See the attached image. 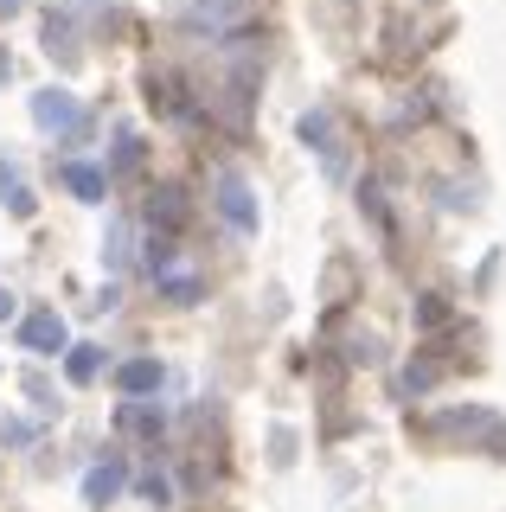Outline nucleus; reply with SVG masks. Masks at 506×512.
I'll return each mask as SVG.
<instances>
[{
  "label": "nucleus",
  "mask_w": 506,
  "mask_h": 512,
  "mask_svg": "<svg viewBox=\"0 0 506 512\" xmlns=\"http://www.w3.org/2000/svg\"><path fill=\"white\" fill-rule=\"evenodd\" d=\"M302 141L321 148V167L334 173V180H346V135H340L334 109H308V116H302Z\"/></svg>",
  "instance_id": "nucleus-1"
},
{
  "label": "nucleus",
  "mask_w": 506,
  "mask_h": 512,
  "mask_svg": "<svg viewBox=\"0 0 506 512\" xmlns=\"http://www.w3.org/2000/svg\"><path fill=\"white\" fill-rule=\"evenodd\" d=\"M33 122L45 128V135H77V128H84V103H77L71 90H39L33 96Z\"/></svg>",
  "instance_id": "nucleus-2"
},
{
  "label": "nucleus",
  "mask_w": 506,
  "mask_h": 512,
  "mask_svg": "<svg viewBox=\"0 0 506 512\" xmlns=\"http://www.w3.org/2000/svg\"><path fill=\"white\" fill-rule=\"evenodd\" d=\"M218 212H225L237 231H257V192H250V180L244 173H218Z\"/></svg>",
  "instance_id": "nucleus-3"
},
{
  "label": "nucleus",
  "mask_w": 506,
  "mask_h": 512,
  "mask_svg": "<svg viewBox=\"0 0 506 512\" xmlns=\"http://www.w3.org/2000/svg\"><path fill=\"white\" fill-rule=\"evenodd\" d=\"M442 436H468L487 442V455H506V423L494 410H468V416H442Z\"/></svg>",
  "instance_id": "nucleus-4"
},
{
  "label": "nucleus",
  "mask_w": 506,
  "mask_h": 512,
  "mask_svg": "<svg viewBox=\"0 0 506 512\" xmlns=\"http://www.w3.org/2000/svg\"><path fill=\"white\" fill-rule=\"evenodd\" d=\"M65 340H71V333H65V314H58V308H33L20 320V346L26 352H65Z\"/></svg>",
  "instance_id": "nucleus-5"
},
{
  "label": "nucleus",
  "mask_w": 506,
  "mask_h": 512,
  "mask_svg": "<svg viewBox=\"0 0 506 512\" xmlns=\"http://www.w3.org/2000/svg\"><path fill=\"white\" fill-rule=\"evenodd\" d=\"M122 480H129V468H122L116 455H109V461H97V468L84 474V500H90V506H109V500L122 493Z\"/></svg>",
  "instance_id": "nucleus-6"
},
{
  "label": "nucleus",
  "mask_w": 506,
  "mask_h": 512,
  "mask_svg": "<svg viewBox=\"0 0 506 512\" xmlns=\"http://www.w3.org/2000/svg\"><path fill=\"white\" fill-rule=\"evenodd\" d=\"M58 186L77 192V199H90V205H97L103 192H109V180H103L97 167H84V160H65V167H58Z\"/></svg>",
  "instance_id": "nucleus-7"
},
{
  "label": "nucleus",
  "mask_w": 506,
  "mask_h": 512,
  "mask_svg": "<svg viewBox=\"0 0 506 512\" xmlns=\"http://www.w3.org/2000/svg\"><path fill=\"white\" fill-rule=\"evenodd\" d=\"M116 391H129V397L161 391V359H129V365H116Z\"/></svg>",
  "instance_id": "nucleus-8"
},
{
  "label": "nucleus",
  "mask_w": 506,
  "mask_h": 512,
  "mask_svg": "<svg viewBox=\"0 0 506 512\" xmlns=\"http://www.w3.org/2000/svg\"><path fill=\"white\" fill-rule=\"evenodd\" d=\"M116 423H122V436H161V429H167V410H161V404H141V397H135V404H122Z\"/></svg>",
  "instance_id": "nucleus-9"
},
{
  "label": "nucleus",
  "mask_w": 506,
  "mask_h": 512,
  "mask_svg": "<svg viewBox=\"0 0 506 512\" xmlns=\"http://www.w3.org/2000/svg\"><path fill=\"white\" fill-rule=\"evenodd\" d=\"M244 13H250V0H193V26H212V32L237 26Z\"/></svg>",
  "instance_id": "nucleus-10"
},
{
  "label": "nucleus",
  "mask_w": 506,
  "mask_h": 512,
  "mask_svg": "<svg viewBox=\"0 0 506 512\" xmlns=\"http://www.w3.org/2000/svg\"><path fill=\"white\" fill-rule=\"evenodd\" d=\"M0 205H7L13 218H33V192L20 186V173H13V167H0Z\"/></svg>",
  "instance_id": "nucleus-11"
},
{
  "label": "nucleus",
  "mask_w": 506,
  "mask_h": 512,
  "mask_svg": "<svg viewBox=\"0 0 506 512\" xmlns=\"http://www.w3.org/2000/svg\"><path fill=\"white\" fill-rule=\"evenodd\" d=\"M148 218L154 224H186V192L180 186H161V192H154V205H148Z\"/></svg>",
  "instance_id": "nucleus-12"
},
{
  "label": "nucleus",
  "mask_w": 506,
  "mask_h": 512,
  "mask_svg": "<svg viewBox=\"0 0 506 512\" xmlns=\"http://www.w3.org/2000/svg\"><path fill=\"white\" fill-rule=\"evenodd\" d=\"M65 372H71V384H90V378L103 372V346H71Z\"/></svg>",
  "instance_id": "nucleus-13"
},
{
  "label": "nucleus",
  "mask_w": 506,
  "mask_h": 512,
  "mask_svg": "<svg viewBox=\"0 0 506 512\" xmlns=\"http://www.w3.org/2000/svg\"><path fill=\"white\" fill-rule=\"evenodd\" d=\"M430 384H436V365H410V372L398 378V391L410 397V391H430Z\"/></svg>",
  "instance_id": "nucleus-14"
},
{
  "label": "nucleus",
  "mask_w": 506,
  "mask_h": 512,
  "mask_svg": "<svg viewBox=\"0 0 506 512\" xmlns=\"http://www.w3.org/2000/svg\"><path fill=\"white\" fill-rule=\"evenodd\" d=\"M135 167H141V141L122 135V141H116V173H135Z\"/></svg>",
  "instance_id": "nucleus-15"
},
{
  "label": "nucleus",
  "mask_w": 506,
  "mask_h": 512,
  "mask_svg": "<svg viewBox=\"0 0 506 512\" xmlns=\"http://www.w3.org/2000/svg\"><path fill=\"white\" fill-rule=\"evenodd\" d=\"M103 256H109V263L122 269V256H129V231H122V224H116V231H109V250H103Z\"/></svg>",
  "instance_id": "nucleus-16"
},
{
  "label": "nucleus",
  "mask_w": 506,
  "mask_h": 512,
  "mask_svg": "<svg viewBox=\"0 0 506 512\" xmlns=\"http://www.w3.org/2000/svg\"><path fill=\"white\" fill-rule=\"evenodd\" d=\"M13 314V288H0V320H7Z\"/></svg>",
  "instance_id": "nucleus-17"
},
{
  "label": "nucleus",
  "mask_w": 506,
  "mask_h": 512,
  "mask_svg": "<svg viewBox=\"0 0 506 512\" xmlns=\"http://www.w3.org/2000/svg\"><path fill=\"white\" fill-rule=\"evenodd\" d=\"M13 71V58H7V45H0V77H7Z\"/></svg>",
  "instance_id": "nucleus-18"
},
{
  "label": "nucleus",
  "mask_w": 506,
  "mask_h": 512,
  "mask_svg": "<svg viewBox=\"0 0 506 512\" xmlns=\"http://www.w3.org/2000/svg\"><path fill=\"white\" fill-rule=\"evenodd\" d=\"M0 13H20V0H0Z\"/></svg>",
  "instance_id": "nucleus-19"
}]
</instances>
